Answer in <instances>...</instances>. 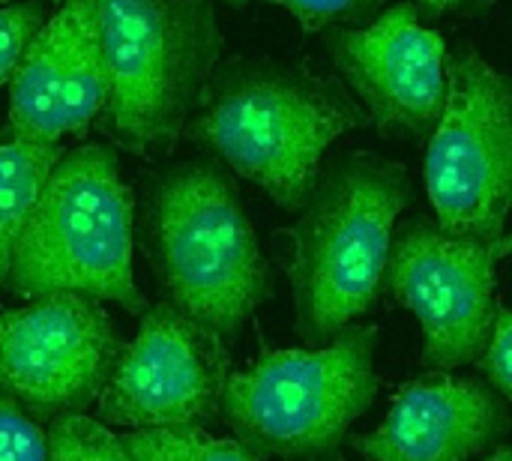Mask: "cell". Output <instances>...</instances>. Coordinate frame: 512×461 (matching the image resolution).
Returning <instances> with one entry per match:
<instances>
[{
  "instance_id": "obj_1",
  "label": "cell",
  "mask_w": 512,
  "mask_h": 461,
  "mask_svg": "<svg viewBox=\"0 0 512 461\" xmlns=\"http://www.w3.org/2000/svg\"><path fill=\"white\" fill-rule=\"evenodd\" d=\"M369 126L339 75L270 54H231L216 63L183 138L264 189L285 213H300L330 144Z\"/></svg>"
},
{
  "instance_id": "obj_2",
  "label": "cell",
  "mask_w": 512,
  "mask_h": 461,
  "mask_svg": "<svg viewBox=\"0 0 512 461\" xmlns=\"http://www.w3.org/2000/svg\"><path fill=\"white\" fill-rule=\"evenodd\" d=\"M408 204L411 174L402 162L372 150L324 159L297 222L282 231L294 327L306 348L330 345L381 303Z\"/></svg>"
},
{
  "instance_id": "obj_3",
  "label": "cell",
  "mask_w": 512,
  "mask_h": 461,
  "mask_svg": "<svg viewBox=\"0 0 512 461\" xmlns=\"http://www.w3.org/2000/svg\"><path fill=\"white\" fill-rule=\"evenodd\" d=\"M147 237L168 303L231 345L273 294L267 258L234 174L213 156L153 177Z\"/></svg>"
},
{
  "instance_id": "obj_4",
  "label": "cell",
  "mask_w": 512,
  "mask_h": 461,
  "mask_svg": "<svg viewBox=\"0 0 512 461\" xmlns=\"http://www.w3.org/2000/svg\"><path fill=\"white\" fill-rule=\"evenodd\" d=\"M135 195L111 144L63 150L15 246L9 291L24 300L81 294L144 315L132 270Z\"/></svg>"
},
{
  "instance_id": "obj_5",
  "label": "cell",
  "mask_w": 512,
  "mask_h": 461,
  "mask_svg": "<svg viewBox=\"0 0 512 461\" xmlns=\"http://www.w3.org/2000/svg\"><path fill=\"white\" fill-rule=\"evenodd\" d=\"M108 102L99 129L126 153H174L222 60L213 0H99Z\"/></svg>"
},
{
  "instance_id": "obj_6",
  "label": "cell",
  "mask_w": 512,
  "mask_h": 461,
  "mask_svg": "<svg viewBox=\"0 0 512 461\" xmlns=\"http://www.w3.org/2000/svg\"><path fill=\"white\" fill-rule=\"evenodd\" d=\"M378 327L357 321L324 348L264 351L231 372L222 417L258 459L339 461L348 429L378 396Z\"/></svg>"
},
{
  "instance_id": "obj_7",
  "label": "cell",
  "mask_w": 512,
  "mask_h": 461,
  "mask_svg": "<svg viewBox=\"0 0 512 461\" xmlns=\"http://www.w3.org/2000/svg\"><path fill=\"white\" fill-rule=\"evenodd\" d=\"M447 81L426 144L429 201L447 231L498 240L512 210V81L474 45L450 51Z\"/></svg>"
},
{
  "instance_id": "obj_8",
  "label": "cell",
  "mask_w": 512,
  "mask_h": 461,
  "mask_svg": "<svg viewBox=\"0 0 512 461\" xmlns=\"http://www.w3.org/2000/svg\"><path fill=\"white\" fill-rule=\"evenodd\" d=\"M512 255V234L498 240L447 231L438 219L396 225L384 291L423 327V366L450 372L477 366L498 321V264Z\"/></svg>"
},
{
  "instance_id": "obj_9",
  "label": "cell",
  "mask_w": 512,
  "mask_h": 461,
  "mask_svg": "<svg viewBox=\"0 0 512 461\" xmlns=\"http://www.w3.org/2000/svg\"><path fill=\"white\" fill-rule=\"evenodd\" d=\"M123 345L99 300L45 294L0 315V396L33 417L84 414Z\"/></svg>"
},
{
  "instance_id": "obj_10",
  "label": "cell",
  "mask_w": 512,
  "mask_h": 461,
  "mask_svg": "<svg viewBox=\"0 0 512 461\" xmlns=\"http://www.w3.org/2000/svg\"><path fill=\"white\" fill-rule=\"evenodd\" d=\"M321 48L384 138L426 141L447 108V39L423 24L411 0L387 6L366 27H330Z\"/></svg>"
},
{
  "instance_id": "obj_11",
  "label": "cell",
  "mask_w": 512,
  "mask_h": 461,
  "mask_svg": "<svg viewBox=\"0 0 512 461\" xmlns=\"http://www.w3.org/2000/svg\"><path fill=\"white\" fill-rule=\"evenodd\" d=\"M225 342L171 303L141 315L117 366L99 393V420L126 429H201L222 414L228 381Z\"/></svg>"
},
{
  "instance_id": "obj_12",
  "label": "cell",
  "mask_w": 512,
  "mask_h": 461,
  "mask_svg": "<svg viewBox=\"0 0 512 461\" xmlns=\"http://www.w3.org/2000/svg\"><path fill=\"white\" fill-rule=\"evenodd\" d=\"M108 102V66L99 0H63L30 39L9 81L6 132L33 144H60L87 132Z\"/></svg>"
},
{
  "instance_id": "obj_13",
  "label": "cell",
  "mask_w": 512,
  "mask_h": 461,
  "mask_svg": "<svg viewBox=\"0 0 512 461\" xmlns=\"http://www.w3.org/2000/svg\"><path fill=\"white\" fill-rule=\"evenodd\" d=\"M507 432V399L489 381L432 372L402 384L384 423L348 444L363 461H471Z\"/></svg>"
},
{
  "instance_id": "obj_14",
  "label": "cell",
  "mask_w": 512,
  "mask_h": 461,
  "mask_svg": "<svg viewBox=\"0 0 512 461\" xmlns=\"http://www.w3.org/2000/svg\"><path fill=\"white\" fill-rule=\"evenodd\" d=\"M60 156V144H33L9 132L0 135V288L9 279L15 246Z\"/></svg>"
},
{
  "instance_id": "obj_15",
  "label": "cell",
  "mask_w": 512,
  "mask_h": 461,
  "mask_svg": "<svg viewBox=\"0 0 512 461\" xmlns=\"http://www.w3.org/2000/svg\"><path fill=\"white\" fill-rule=\"evenodd\" d=\"M123 441L135 461H261L237 438H213L204 429H135Z\"/></svg>"
},
{
  "instance_id": "obj_16",
  "label": "cell",
  "mask_w": 512,
  "mask_h": 461,
  "mask_svg": "<svg viewBox=\"0 0 512 461\" xmlns=\"http://www.w3.org/2000/svg\"><path fill=\"white\" fill-rule=\"evenodd\" d=\"M48 461H135L123 435L84 414L54 417L48 432Z\"/></svg>"
},
{
  "instance_id": "obj_17",
  "label": "cell",
  "mask_w": 512,
  "mask_h": 461,
  "mask_svg": "<svg viewBox=\"0 0 512 461\" xmlns=\"http://www.w3.org/2000/svg\"><path fill=\"white\" fill-rule=\"evenodd\" d=\"M291 12L303 33H324L330 27H366L387 6V0H264Z\"/></svg>"
},
{
  "instance_id": "obj_18",
  "label": "cell",
  "mask_w": 512,
  "mask_h": 461,
  "mask_svg": "<svg viewBox=\"0 0 512 461\" xmlns=\"http://www.w3.org/2000/svg\"><path fill=\"white\" fill-rule=\"evenodd\" d=\"M51 9L54 6L48 0H21L0 6V87H9L30 39L39 33Z\"/></svg>"
},
{
  "instance_id": "obj_19",
  "label": "cell",
  "mask_w": 512,
  "mask_h": 461,
  "mask_svg": "<svg viewBox=\"0 0 512 461\" xmlns=\"http://www.w3.org/2000/svg\"><path fill=\"white\" fill-rule=\"evenodd\" d=\"M0 461H48L45 429L9 396H0Z\"/></svg>"
},
{
  "instance_id": "obj_20",
  "label": "cell",
  "mask_w": 512,
  "mask_h": 461,
  "mask_svg": "<svg viewBox=\"0 0 512 461\" xmlns=\"http://www.w3.org/2000/svg\"><path fill=\"white\" fill-rule=\"evenodd\" d=\"M477 369L507 399V405H512V309H498L492 342L486 354L477 360Z\"/></svg>"
},
{
  "instance_id": "obj_21",
  "label": "cell",
  "mask_w": 512,
  "mask_h": 461,
  "mask_svg": "<svg viewBox=\"0 0 512 461\" xmlns=\"http://www.w3.org/2000/svg\"><path fill=\"white\" fill-rule=\"evenodd\" d=\"M423 9V15H450V18H477L489 12L498 0H411Z\"/></svg>"
},
{
  "instance_id": "obj_22",
  "label": "cell",
  "mask_w": 512,
  "mask_h": 461,
  "mask_svg": "<svg viewBox=\"0 0 512 461\" xmlns=\"http://www.w3.org/2000/svg\"><path fill=\"white\" fill-rule=\"evenodd\" d=\"M486 461H512V447H495Z\"/></svg>"
},
{
  "instance_id": "obj_23",
  "label": "cell",
  "mask_w": 512,
  "mask_h": 461,
  "mask_svg": "<svg viewBox=\"0 0 512 461\" xmlns=\"http://www.w3.org/2000/svg\"><path fill=\"white\" fill-rule=\"evenodd\" d=\"M219 3H225V6H231V9H246L252 0H219Z\"/></svg>"
},
{
  "instance_id": "obj_24",
  "label": "cell",
  "mask_w": 512,
  "mask_h": 461,
  "mask_svg": "<svg viewBox=\"0 0 512 461\" xmlns=\"http://www.w3.org/2000/svg\"><path fill=\"white\" fill-rule=\"evenodd\" d=\"M9 3H21V0H0V6H9ZM51 6H60L63 0H48Z\"/></svg>"
}]
</instances>
